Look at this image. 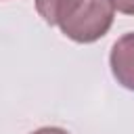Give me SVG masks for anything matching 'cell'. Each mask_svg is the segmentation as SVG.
<instances>
[{"instance_id":"cell-1","label":"cell","mask_w":134,"mask_h":134,"mask_svg":"<svg viewBox=\"0 0 134 134\" xmlns=\"http://www.w3.org/2000/svg\"><path fill=\"white\" fill-rule=\"evenodd\" d=\"M115 6L111 0H75L61 17V31L82 44L103 38L113 23Z\"/></svg>"},{"instance_id":"cell-2","label":"cell","mask_w":134,"mask_h":134,"mask_svg":"<svg viewBox=\"0 0 134 134\" xmlns=\"http://www.w3.org/2000/svg\"><path fill=\"white\" fill-rule=\"evenodd\" d=\"M109 61L115 80L124 88L134 90V34H126L113 44Z\"/></svg>"},{"instance_id":"cell-3","label":"cell","mask_w":134,"mask_h":134,"mask_svg":"<svg viewBox=\"0 0 134 134\" xmlns=\"http://www.w3.org/2000/svg\"><path fill=\"white\" fill-rule=\"evenodd\" d=\"M75 0H36V8L40 13V17L50 23V25H59L61 17L69 10V6Z\"/></svg>"},{"instance_id":"cell-4","label":"cell","mask_w":134,"mask_h":134,"mask_svg":"<svg viewBox=\"0 0 134 134\" xmlns=\"http://www.w3.org/2000/svg\"><path fill=\"white\" fill-rule=\"evenodd\" d=\"M113 6L119 10V13H126V15H134V0H111Z\"/></svg>"},{"instance_id":"cell-5","label":"cell","mask_w":134,"mask_h":134,"mask_svg":"<svg viewBox=\"0 0 134 134\" xmlns=\"http://www.w3.org/2000/svg\"><path fill=\"white\" fill-rule=\"evenodd\" d=\"M31 134H69L67 130H61V128H40Z\"/></svg>"}]
</instances>
